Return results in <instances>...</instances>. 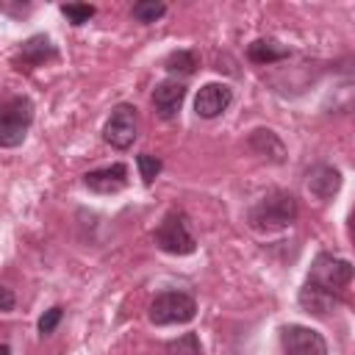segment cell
Listing matches in <instances>:
<instances>
[{
    "instance_id": "cb8c5ba5",
    "label": "cell",
    "mask_w": 355,
    "mask_h": 355,
    "mask_svg": "<svg viewBox=\"0 0 355 355\" xmlns=\"http://www.w3.org/2000/svg\"><path fill=\"white\" fill-rule=\"evenodd\" d=\"M352 236H355V214H352Z\"/></svg>"
},
{
    "instance_id": "4fadbf2b",
    "label": "cell",
    "mask_w": 355,
    "mask_h": 355,
    "mask_svg": "<svg viewBox=\"0 0 355 355\" xmlns=\"http://www.w3.org/2000/svg\"><path fill=\"white\" fill-rule=\"evenodd\" d=\"M247 144H250V150H252L255 155H261V158H266V161H272V164H283V161H286V144H283L280 136H277L275 130H269V128H255V130H250Z\"/></svg>"
},
{
    "instance_id": "277c9868",
    "label": "cell",
    "mask_w": 355,
    "mask_h": 355,
    "mask_svg": "<svg viewBox=\"0 0 355 355\" xmlns=\"http://www.w3.org/2000/svg\"><path fill=\"white\" fill-rule=\"evenodd\" d=\"M150 322L158 324V327H166V324H186L197 316V302L191 294L186 291H161L155 294V300L150 302V311H147Z\"/></svg>"
},
{
    "instance_id": "ac0fdd59",
    "label": "cell",
    "mask_w": 355,
    "mask_h": 355,
    "mask_svg": "<svg viewBox=\"0 0 355 355\" xmlns=\"http://www.w3.org/2000/svg\"><path fill=\"white\" fill-rule=\"evenodd\" d=\"M166 355H202V347H200L197 333H183L180 338L169 341L166 344Z\"/></svg>"
},
{
    "instance_id": "9a60e30c",
    "label": "cell",
    "mask_w": 355,
    "mask_h": 355,
    "mask_svg": "<svg viewBox=\"0 0 355 355\" xmlns=\"http://www.w3.org/2000/svg\"><path fill=\"white\" fill-rule=\"evenodd\" d=\"M247 58L252 64H275V61H283L288 58V50L283 44H277L275 39H255L250 47H247Z\"/></svg>"
},
{
    "instance_id": "d6986e66",
    "label": "cell",
    "mask_w": 355,
    "mask_h": 355,
    "mask_svg": "<svg viewBox=\"0 0 355 355\" xmlns=\"http://www.w3.org/2000/svg\"><path fill=\"white\" fill-rule=\"evenodd\" d=\"M136 164H139V175H141V180L150 186L158 175H161V169H164V164H161V158L158 155H150V153H139L136 155Z\"/></svg>"
},
{
    "instance_id": "8992f818",
    "label": "cell",
    "mask_w": 355,
    "mask_h": 355,
    "mask_svg": "<svg viewBox=\"0 0 355 355\" xmlns=\"http://www.w3.org/2000/svg\"><path fill=\"white\" fill-rule=\"evenodd\" d=\"M139 136V116L130 103H119L111 108L105 125H103V139L114 150H128Z\"/></svg>"
},
{
    "instance_id": "44dd1931",
    "label": "cell",
    "mask_w": 355,
    "mask_h": 355,
    "mask_svg": "<svg viewBox=\"0 0 355 355\" xmlns=\"http://www.w3.org/2000/svg\"><path fill=\"white\" fill-rule=\"evenodd\" d=\"M61 316H64V308H61V305H53V308H47V311L39 316V333H42V336H50V333L58 327Z\"/></svg>"
},
{
    "instance_id": "52a82bcc",
    "label": "cell",
    "mask_w": 355,
    "mask_h": 355,
    "mask_svg": "<svg viewBox=\"0 0 355 355\" xmlns=\"http://www.w3.org/2000/svg\"><path fill=\"white\" fill-rule=\"evenodd\" d=\"M280 344L286 355H327V341L322 338V333L305 324H283Z\"/></svg>"
},
{
    "instance_id": "8fae6325",
    "label": "cell",
    "mask_w": 355,
    "mask_h": 355,
    "mask_svg": "<svg viewBox=\"0 0 355 355\" xmlns=\"http://www.w3.org/2000/svg\"><path fill=\"white\" fill-rule=\"evenodd\" d=\"M305 178H308V191L319 200H330L341 189V172L330 164H313Z\"/></svg>"
},
{
    "instance_id": "6da1fadb",
    "label": "cell",
    "mask_w": 355,
    "mask_h": 355,
    "mask_svg": "<svg viewBox=\"0 0 355 355\" xmlns=\"http://www.w3.org/2000/svg\"><path fill=\"white\" fill-rule=\"evenodd\" d=\"M297 214H300L297 197L291 191L275 189V191L263 194L255 205H250L247 222L258 233H275V230H283V227L294 225L297 222Z\"/></svg>"
},
{
    "instance_id": "5b68a950",
    "label": "cell",
    "mask_w": 355,
    "mask_h": 355,
    "mask_svg": "<svg viewBox=\"0 0 355 355\" xmlns=\"http://www.w3.org/2000/svg\"><path fill=\"white\" fill-rule=\"evenodd\" d=\"M355 275V266L338 255H330V252H319L311 263V275H308V283L313 286H322L333 294H338Z\"/></svg>"
},
{
    "instance_id": "7c38bea8",
    "label": "cell",
    "mask_w": 355,
    "mask_h": 355,
    "mask_svg": "<svg viewBox=\"0 0 355 355\" xmlns=\"http://www.w3.org/2000/svg\"><path fill=\"white\" fill-rule=\"evenodd\" d=\"M297 300H300V308L305 313H313V316H327L333 308L341 305V297L338 294H333V291H327L322 286H313V283H305L300 288V297Z\"/></svg>"
},
{
    "instance_id": "5bb4252c",
    "label": "cell",
    "mask_w": 355,
    "mask_h": 355,
    "mask_svg": "<svg viewBox=\"0 0 355 355\" xmlns=\"http://www.w3.org/2000/svg\"><path fill=\"white\" fill-rule=\"evenodd\" d=\"M53 58H55V44L44 33H36L19 44V67L25 69L42 67L44 61H53Z\"/></svg>"
},
{
    "instance_id": "30bf717a",
    "label": "cell",
    "mask_w": 355,
    "mask_h": 355,
    "mask_svg": "<svg viewBox=\"0 0 355 355\" xmlns=\"http://www.w3.org/2000/svg\"><path fill=\"white\" fill-rule=\"evenodd\" d=\"M83 186L92 189L94 194H114L128 186V166L125 164H108L100 169H92L83 175Z\"/></svg>"
},
{
    "instance_id": "9c48e42d",
    "label": "cell",
    "mask_w": 355,
    "mask_h": 355,
    "mask_svg": "<svg viewBox=\"0 0 355 355\" xmlns=\"http://www.w3.org/2000/svg\"><path fill=\"white\" fill-rule=\"evenodd\" d=\"M183 100H186V86L175 78H166V80L155 83V89H153V108L161 119H175Z\"/></svg>"
},
{
    "instance_id": "7a4b0ae2",
    "label": "cell",
    "mask_w": 355,
    "mask_h": 355,
    "mask_svg": "<svg viewBox=\"0 0 355 355\" xmlns=\"http://www.w3.org/2000/svg\"><path fill=\"white\" fill-rule=\"evenodd\" d=\"M31 122H33L31 97H25V94L8 97L0 111V147H6V150L19 147L31 130Z\"/></svg>"
},
{
    "instance_id": "603a6c76",
    "label": "cell",
    "mask_w": 355,
    "mask_h": 355,
    "mask_svg": "<svg viewBox=\"0 0 355 355\" xmlns=\"http://www.w3.org/2000/svg\"><path fill=\"white\" fill-rule=\"evenodd\" d=\"M3 355H11V347L8 344H3Z\"/></svg>"
},
{
    "instance_id": "7402d4cb",
    "label": "cell",
    "mask_w": 355,
    "mask_h": 355,
    "mask_svg": "<svg viewBox=\"0 0 355 355\" xmlns=\"http://www.w3.org/2000/svg\"><path fill=\"white\" fill-rule=\"evenodd\" d=\"M0 294H3V308H0V311H3V313L14 311V291H11L8 286H3V288H0Z\"/></svg>"
},
{
    "instance_id": "2e32d148",
    "label": "cell",
    "mask_w": 355,
    "mask_h": 355,
    "mask_svg": "<svg viewBox=\"0 0 355 355\" xmlns=\"http://www.w3.org/2000/svg\"><path fill=\"white\" fill-rule=\"evenodd\" d=\"M164 67H166V72H172V75H191V72L200 67V55H197L194 50H175V53L166 55Z\"/></svg>"
},
{
    "instance_id": "ba28073f",
    "label": "cell",
    "mask_w": 355,
    "mask_h": 355,
    "mask_svg": "<svg viewBox=\"0 0 355 355\" xmlns=\"http://www.w3.org/2000/svg\"><path fill=\"white\" fill-rule=\"evenodd\" d=\"M233 103V89L227 83H205L200 86L197 97H194V111L202 119H214L219 114H225Z\"/></svg>"
},
{
    "instance_id": "ffe728a7",
    "label": "cell",
    "mask_w": 355,
    "mask_h": 355,
    "mask_svg": "<svg viewBox=\"0 0 355 355\" xmlns=\"http://www.w3.org/2000/svg\"><path fill=\"white\" fill-rule=\"evenodd\" d=\"M94 6H89V3H64L61 6V14L72 22V25H86L92 17H94Z\"/></svg>"
},
{
    "instance_id": "3957f363",
    "label": "cell",
    "mask_w": 355,
    "mask_h": 355,
    "mask_svg": "<svg viewBox=\"0 0 355 355\" xmlns=\"http://www.w3.org/2000/svg\"><path fill=\"white\" fill-rule=\"evenodd\" d=\"M153 239H155V247L169 255H191L197 250V239L191 236V227L183 211H169L155 227Z\"/></svg>"
},
{
    "instance_id": "e0dca14e",
    "label": "cell",
    "mask_w": 355,
    "mask_h": 355,
    "mask_svg": "<svg viewBox=\"0 0 355 355\" xmlns=\"http://www.w3.org/2000/svg\"><path fill=\"white\" fill-rule=\"evenodd\" d=\"M164 14H166V6L158 3V0H141V3H133V8H130V17L136 22H141V25H153Z\"/></svg>"
}]
</instances>
